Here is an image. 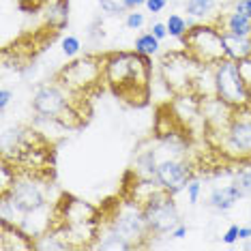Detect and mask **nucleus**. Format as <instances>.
<instances>
[{
    "mask_svg": "<svg viewBox=\"0 0 251 251\" xmlns=\"http://www.w3.org/2000/svg\"><path fill=\"white\" fill-rule=\"evenodd\" d=\"M217 151L232 163L251 165V105L232 110L230 118L219 129Z\"/></svg>",
    "mask_w": 251,
    "mask_h": 251,
    "instance_id": "nucleus-3",
    "label": "nucleus"
},
{
    "mask_svg": "<svg viewBox=\"0 0 251 251\" xmlns=\"http://www.w3.org/2000/svg\"><path fill=\"white\" fill-rule=\"evenodd\" d=\"M213 95L232 110L251 105V84L236 60L226 58L213 67Z\"/></svg>",
    "mask_w": 251,
    "mask_h": 251,
    "instance_id": "nucleus-4",
    "label": "nucleus"
},
{
    "mask_svg": "<svg viewBox=\"0 0 251 251\" xmlns=\"http://www.w3.org/2000/svg\"><path fill=\"white\" fill-rule=\"evenodd\" d=\"M251 238V227L249 226H241L238 227V241H247Z\"/></svg>",
    "mask_w": 251,
    "mask_h": 251,
    "instance_id": "nucleus-32",
    "label": "nucleus"
},
{
    "mask_svg": "<svg viewBox=\"0 0 251 251\" xmlns=\"http://www.w3.org/2000/svg\"><path fill=\"white\" fill-rule=\"evenodd\" d=\"M217 7V0H187L185 2V9L191 18H198V20H204L210 15V11Z\"/></svg>",
    "mask_w": 251,
    "mask_h": 251,
    "instance_id": "nucleus-18",
    "label": "nucleus"
},
{
    "mask_svg": "<svg viewBox=\"0 0 251 251\" xmlns=\"http://www.w3.org/2000/svg\"><path fill=\"white\" fill-rule=\"evenodd\" d=\"M157 180L163 189L168 191H180L187 187V182L191 180V168L189 163L185 161L182 157H163L159 159L157 165Z\"/></svg>",
    "mask_w": 251,
    "mask_h": 251,
    "instance_id": "nucleus-10",
    "label": "nucleus"
},
{
    "mask_svg": "<svg viewBox=\"0 0 251 251\" xmlns=\"http://www.w3.org/2000/svg\"><path fill=\"white\" fill-rule=\"evenodd\" d=\"M234 185H236L245 196H249L251 193V170H241V172H236V176H234Z\"/></svg>",
    "mask_w": 251,
    "mask_h": 251,
    "instance_id": "nucleus-22",
    "label": "nucleus"
},
{
    "mask_svg": "<svg viewBox=\"0 0 251 251\" xmlns=\"http://www.w3.org/2000/svg\"><path fill=\"white\" fill-rule=\"evenodd\" d=\"M60 50H62L65 58H77L79 52H82V41H79L75 35H67L60 41Z\"/></svg>",
    "mask_w": 251,
    "mask_h": 251,
    "instance_id": "nucleus-20",
    "label": "nucleus"
},
{
    "mask_svg": "<svg viewBox=\"0 0 251 251\" xmlns=\"http://www.w3.org/2000/svg\"><path fill=\"white\" fill-rule=\"evenodd\" d=\"M232 11L245 15V18H251V0H234V9Z\"/></svg>",
    "mask_w": 251,
    "mask_h": 251,
    "instance_id": "nucleus-26",
    "label": "nucleus"
},
{
    "mask_svg": "<svg viewBox=\"0 0 251 251\" xmlns=\"http://www.w3.org/2000/svg\"><path fill=\"white\" fill-rule=\"evenodd\" d=\"M144 24H146V15L140 13L138 9H135V11H129L127 18H125V26H127L129 30H140V28L144 26Z\"/></svg>",
    "mask_w": 251,
    "mask_h": 251,
    "instance_id": "nucleus-21",
    "label": "nucleus"
},
{
    "mask_svg": "<svg viewBox=\"0 0 251 251\" xmlns=\"http://www.w3.org/2000/svg\"><path fill=\"white\" fill-rule=\"evenodd\" d=\"M165 26H168V32H170V37H176V39H182L187 35V30H189V22H187L182 15L178 13H172L168 18V22H165Z\"/></svg>",
    "mask_w": 251,
    "mask_h": 251,
    "instance_id": "nucleus-19",
    "label": "nucleus"
},
{
    "mask_svg": "<svg viewBox=\"0 0 251 251\" xmlns=\"http://www.w3.org/2000/svg\"><path fill=\"white\" fill-rule=\"evenodd\" d=\"M185 52L202 67H215L226 60L224 30L217 24H196L189 26L187 35L180 39Z\"/></svg>",
    "mask_w": 251,
    "mask_h": 251,
    "instance_id": "nucleus-5",
    "label": "nucleus"
},
{
    "mask_svg": "<svg viewBox=\"0 0 251 251\" xmlns=\"http://www.w3.org/2000/svg\"><path fill=\"white\" fill-rule=\"evenodd\" d=\"M159 48H161V41L152 32H142L133 41V52H138L142 56H151V58L159 52Z\"/></svg>",
    "mask_w": 251,
    "mask_h": 251,
    "instance_id": "nucleus-17",
    "label": "nucleus"
},
{
    "mask_svg": "<svg viewBox=\"0 0 251 251\" xmlns=\"http://www.w3.org/2000/svg\"><path fill=\"white\" fill-rule=\"evenodd\" d=\"M142 208H144L148 230H151V234H155V236L170 234L180 224V215H178V208H176V202H174V193L163 189V187H157V189L146 198Z\"/></svg>",
    "mask_w": 251,
    "mask_h": 251,
    "instance_id": "nucleus-7",
    "label": "nucleus"
},
{
    "mask_svg": "<svg viewBox=\"0 0 251 251\" xmlns=\"http://www.w3.org/2000/svg\"><path fill=\"white\" fill-rule=\"evenodd\" d=\"M11 99H13V93H11L9 88H2L0 90V110H7V105L11 103Z\"/></svg>",
    "mask_w": 251,
    "mask_h": 251,
    "instance_id": "nucleus-29",
    "label": "nucleus"
},
{
    "mask_svg": "<svg viewBox=\"0 0 251 251\" xmlns=\"http://www.w3.org/2000/svg\"><path fill=\"white\" fill-rule=\"evenodd\" d=\"M157 152L159 151H155V148H146V151L138 152L131 170H133L140 180H157V165H159Z\"/></svg>",
    "mask_w": 251,
    "mask_h": 251,
    "instance_id": "nucleus-13",
    "label": "nucleus"
},
{
    "mask_svg": "<svg viewBox=\"0 0 251 251\" xmlns=\"http://www.w3.org/2000/svg\"><path fill=\"white\" fill-rule=\"evenodd\" d=\"M151 56L138 52H110L103 54V82L118 99L131 105H144L151 97Z\"/></svg>",
    "mask_w": 251,
    "mask_h": 251,
    "instance_id": "nucleus-1",
    "label": "nucleus"
},
{
    "mask_svg": "<svg viewBox=\"0 0 251 251\" xmlns=\"http://www.w3.org/2000/svg\"><path fill=\"white\" fill-rule=\"evenodd\" d=\"M221 30L238 37H251V18H245L236 11H230L227 15L221 18Z\"/></svg>",
    "mask_w": 251,
    "mask_h": 251,
    "instance_id": "nucleus-16",
    "label": "nucleus"
},
{
    "mask_svg": "<svg viewBox=\"0 0 251 251\" xmlns=\"http://www.w3.org/2000/svg\"><path fill=\"white\" fill-rule=\"evenodd\" d=\"M238 227H241V226L234 224V226H230V227L226 230V234H224V243H226V245H234V243L238 241Z\"/></svg>",
    "mask_w": 251,
    "mask_h": 251,
    "instance_id": "nucleus-28",
    "label": "nucleus"
},
{
    "mask_svg": "<svg viewBox=\"0 0 251 251\" xmlns=\"http://www.w3.org/2000/svg\"><path fill=\"white\" fill-rule=\"evenodd\" d=\"M45 24L52 30H62L69 24V0H56L45 9Z\"/></svg>",
    "mask_w": 251,
    "mask_h": 251,
    "instance_id": "nucleus-15",
    "label": "nucleus"
},
{
    "mask_svg": "<svg viewBox=\"0 0 251 251\" xmlns=\"http://www.w3.org/2000/svg\"><path fill=\"white\" fill-rule=\"evenodd\" d=\"M123 4H125V9L127 11H135V9L144 7L146 0H123Z\"/></svg>",
    "mask_w": 251,
    "mask_h": 251,
    "instance_id": "nucleus-31",
    "label": "nucleus"
},
{
    "mask_svg": "<svg viewBox=\"0 0 251 251\" xmlns=\"http://www.w3.org/2000/svg\"><path fill=\"white\" fill-rule=\"evenodd\" d=\"M151 32L159 39V41H163V39H168V37H170L165 22H152V24H151Z\"/></svg>",
    "mask_w": 251,
    "mask_h": 251,
    "instance_id": "nucleus-25",
    "label": "nucleus"
},
{
    "mask_svg": "<svg viewBox=\"0 0 251 251\" xmlns=\"http://www.w3.org/2000/svg\"><path fill=\"white\" fill-rule=\"evenodd\" d=\"M144 7L148 9V13H161V11L168 7V0H146V4Z\"/></svg>",
    "mask_w": 251,
    "mask_h": 251,
    "instance_id": "nucleus-27",
    "label": "nucleus"
},
{
    "mask_svg": "<svg viewBox=\"0 0 251 251\" xmlns=\"http://www.w3.org/2000/svg\"><path fill=\"white\" fill-rule=\"evenodd\" d=\"M185 189H187V198H189V204H198L200 193H202V185H200V180H189Z\"/></svg>",
    "mask_w": 251,
    "mask_h": 251,
    "instance_id": "nucleus-24",
    "label": "nucleus"
},
{
    "mask_svg": "<svg viewBox=\"0 0 251 251\" xmlns=\"http://www.w3.org/2000/svg\"><path fill=\"white\" fill-rule=\"evenodd\" d=\"M99 7L103 9L105 13H110V15H116V13L127 11L125 9V4H123V0H99Z\"/></svg>",
    "mask_w": 251,
    "mask_h": 251,
    "instance_id": "nucleus-23",
    "label": "nucleus"
},
{
    "mask_svg": "<svg viewBox=\"0 0 251 251\" xmlns=\"http://www.w3.org/2000/svg\"><path fill=\"white\" fill-rule=\"evenodd\" d=\"M170 236H172V238H176V241H182V238L187 236V226L178 224V226H176L172 232H170Z\"/></svg>",
    "mask_w": 251,
    "mask_h": 251,
    "instance_id": "nucleus-30",
    "label": "nucleus"
},
{
    "mask_svg": "<svg viewBox=\"0 0 251 251\" xmlns=\"http://www.w3.org/2000/svg\"><path fill=\"white\" fill-rule=\"evenodd\" d=\"M56 82H60L62 86H67L77 95L86 93L88 88L99 86L103 82V54H90L84 58H75L58 71Z\"/></svg>",
    "mask_w": 251,
    "mask_h": 251,
    "instance_id": "nucleus-6",
    "label": "nucleus"
},
{
    "mask_svg": "<svg viewBox=\"0 0 251 251\" xmlns=\"http://www.w3.org/2000/svg\"><path fill=\"white\" fill-rule=\"evenodd\" d=\"M73 95L77 93L62 86L60 82L41 84L32 95V110L41 118H50L62 127H79L84 121V114L77 110L75 101L71 99Z\"/></svg>",
    "mask_w": 251,
    "mask_h": 251,
    "instance_id": "nucleus-2",
    "label": "nucleus"
},
{
    "mask_svg": "<svg viewBox=\"0 0 251 251\" xmlns=\"http://www.w3.org/2000/svg\"><path fill=\"white\" fill-rule=\"evenodd\" d=\"M110 230L114 234H118L123 241H127L131 245V249L144 247V241L148 236H152L146 224L144 208L138 202H133V200H129V202H125L123 206L114 210Z\"/></svg>",
    "mask_w": 251,
    "mask_h": 251,
    "instance_id": "nucleus-8",
    "label": "nucleus"
},
{
    "mask_svg": "<svg viewBox=\"0 0 251 251\" xmlns=\"http://www.w3.org/2000/svg\"><path fill=\"white\" fill-rule=\"evenodd\" d=\"M200 62H196L187 52L180 54H168L161 60V75L163 82L176 97L189 95L196 88L198 73H200Z\"/></svg>",
    "mask_w": 251,
    "mask_h": 251,
    "instance_id": "nucleus-9",
    "label": "nucleus"
},
{
    "mask_svg": "<svg viewBox=\"0 0 251 251\" xmlns=\"http://www.w3.org/2000/svg\"><path fill=\"white\" fill-rule=\"evenodd\" d=\"M224 45H226V58L236 62L251 60V37H238L224 32Z\"/></svg>",
    "mask_w": 251,
    "mask_h": 251,
    "instance_id": "nucleus-14",
    "label": "nucleus"
},
{
    "mask_svg": "<svg viewBox=\"0 0 251 251\" xmlns=\"http://www.w3.org/2000/svg\"><path fill=\"white\" fill-rule=\"evenodd\" d=\"M245 249L251 251V238H247V241H245Z\"/></svg>",
    "mask_w": 251,
    "mask_h": 251,
    "instance_id": "nucleus-33",
    "label": "nucleus"
},
{
    "mask_svg": "<svg viewBox=\"0 0 251 251\" xmlns=\"http://www.w3.org/2000/svg\"><path fill=\"white\" fill-rule=\"evenodd\" d=\"M0 249L2 251H20V249H35V238L26 234L20 226L11 221L0 219Z\"/></svg>",
    "mask_w": 251,
    "mask_h": 251,
    "instance_id": "nucleus-11",
    "label": "nucleus"
},
{
    "mask_svg": "<svg viewBox=\"0 0 251 251\" xmlns=\"http://www.w3.org/2000/svg\"><path fill=\"white\" fill-rule=\"evenodd\" d=\"M241 198H245V193L232 182V185L217 187V189L210 191L208 202H210V206H213L215 210H221V213H226V210H230Z\"/></svg>",
    "mask_w": 251,
    "mask_h": 251,
    "instance_id": "nucleus-12",
    "label": "nucleus"
}]
</instances>
